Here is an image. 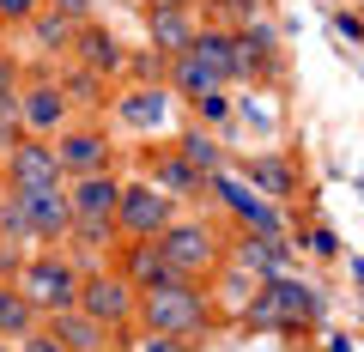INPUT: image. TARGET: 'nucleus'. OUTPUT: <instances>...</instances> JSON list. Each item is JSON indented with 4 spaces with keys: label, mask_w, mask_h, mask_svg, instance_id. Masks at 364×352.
<instances>
[{
    "label": "nucleus",
    "mask_w": 364,
    "mask_h": 352,
    "mask_svg": "<svg viewBox=\"0 0 364 352\" xmlns=\"http://www.w3.org/2000/svg\"><path fill=\"white\" fill-rule=\"evenodd\" d=\"M134 322H146V334H182L195 340L213 328V298L200 292V279H170V286L140 292V310Z\"/></svg>",
    "instance_id": "1"
},
{
    "label": "nucleus",
    "mask_w": 364,
    "mask_h": 352,
    "mask_svg": "<svg viewBox=\"0 0 364 352\" xmlns=\"http://www.w3.org/2000/svg\"><path fill=\"white\" fill-rule=\"evenodd\" d=\"M237 61H243V79L273 73V67H279V37H273L267 25H243L237 31Z\"/></svg>",
    "instance_id": "20"
},
{
    "label": "nucleus",
    "mask_w": 364,
    "mask_h": 352,
    "mask_svg": "<svg viewBox=\"0 0 364 352\" xmlns=\"http://www.w3.org/2000/svg\"><path fill=\"white\" fill-rule=\"evenodd\" d=\"M18 122H25V134L55 140V134H61V122H67V92L55 85V79L25 85V92H18Z\"/></svg>",
    "instance_id": "8"
},
{
    "label": "nucleus",
    "mask_w": 364,
    "mask_h": 352,
    "mask_svg": "<svg viewBox=\"0 0 364 352\" xmlns=\"http://www.w3.org/2000/svg\"><path fill=\"white\" fill-rule=\"evenodd\" d=\"M31 328H43V316L31 310V298L18 292V279H0V340H25Z\"/></svg>",
    "instance_id": "21"
},
{
    "label": "nucleus",
    "mask_w": 364,
    "mask_h": 352,
    "mask_svg": "<svg viewBox=\"0 0 364 352\" xmlns=\"http://www.w3.org/2000/svg\"><path fill=\"white\" fill-rule=\"evenodd\" d=\"M67 201H73V219H116L122 183L109 176V170H91V176H73V188H67Z\"/></svg>",
    "instance_id": "15"
},
{
    "label": "nucleus",
    "mask_w": 364,
    "mask_h": 352,
    "mask_svg": "<svg viewBox=\"0 0 364 352\" xmlns=\"http://www.w3.org/2000/svg\"><path fill=\"white\" fill-rule=\"evenodd\" d=\"M310 249H316V255H334L340 243H334V231H310Z\"/></svg>",
    "instance_id": "37"
},
{
    "label": "nucleus",
    "mask_w": 364,
    "mask_h": 352,
    "mask_svg": "<svg viewBox=\"0 0 364 352\" xmlns=\"http://www.w3.org/2000/svg\"><path fill=\"white\" fill-rule=\"evenodd\" d=\"M122 279H128L134 292H152V286H170V279H182L176 267L164 261V249L152 243V237H134V243H122Z\"/></svg>",
    "instance_id": "9"
},
{
    "label": "nucleus",
    "mask_w": 364,
    "mask_h": 352,
    "mask_svg": "<svg viewBox=\"0 0 364 352\" xmlns=\"http://www.w3.org/2000/svg\"><path fill=\"white\" fill-rule=\"evenodd\" d=\"M18 195H25V213H31V237L61 243L67 225H73V201H67L61 188H18Z\"/></svg>",
    "instance_id": "13"
},
{
    "label": "nucleus",
    "mask_w": 364,
    "mask_h": 352,
    "mask_svg": "<svg viewBox=\"0 0 364 352\" xmlns=\"http://www.w3.org/2000/svg\"><path fill=\"white\" fill-rule=\"evenodd\" d=\"M243 183L279 207V201L298 195V164H291V158H279V152H255V158H243Z\"/></svg>",
    "instance_id": "11"
},
{
    "label": "nucleus",
    "mask_w": 364,
    "mask_h": 352,
    "mask_svg": "<svg viewBox=\"0 0 364 352\" xmlns=\"http://www.w3.org/2000/svg\"><path fill=\"white\" fill-rule=\"evenodd\" d=\"M18 92V67H13V55H0V97H13Z\"/></svg>",
    "instance_id": "35"
},
{
    "label": "nucleus",
    "mask_w": 364,
    "mask_h": 352,
    "mask_svg": "<svg viewBox=\"0 0 364 352\" xmlns=\"http://www.w3.org/2000/svg\"><path fill=\"white\" fill-rule=\"evenodd\" d=\"M140 352H188V340H182V334H146Z\"/></svg>",
    "instance_id": "33"
},
{
    "label": "nucleus",
    "mask_w": 364,
    "mask_h": 352,
    "mask_svg": "<svg viewBox=\"0 0 364 352\" xmlns=\"http://www.w3.org/2000/svg\"><path fill=\"white\" fill-rule=\"evenodd\" d=\"M170 92H176L182 104H207V97H219L225 85L195 61V55H170Z\"/></svg>",
    "instance_id": "19"
},
{
    "label": "nucleus",
    "mask_w": 364,
    "mask_h": 352,
    "mask_svg": "<svg viewBox=\"0 0 364 352\" xmlns=\"http://www.w3.org/2000/svg\"><path fill=\"white\" fill-rule=\"evenodd\" d=\"M146 6H195V0H146Z\"/></svg>",
    "instance_id": "38"
},
{
    "label": "nucleus",
    "mask_w": 364,
    "mask_h": 352,
    "mask_svg": "<svg viewBox=\"0 0 364 352\" xmlns=\"http://www.w3.org/2000/svg\"><path fill=\"white\" fill-rule=\"evenodd\" d=\"M43 328H49L67 352H104V346H109V328L97 322V316H85L79 304H73V310H61V316H49Z\"/></svg>",
    "instance_id": "17"
},
{
    "label": "nucleus",
    "mask_w": 364,
    "mask_h": 352,
    "mask_svg": "<svg viewBox=\"0 0 364 352\" xmlns=\"http://www.w3.org/2000/svg\"><path fill=\"white\" fill-rule=\"evenodd\" d=\"M267 298H273V310H279V322H286V328L316 322V310H322L316 286H304V279H279V274L267 279Z\"/></svg>",
    "instance_id": "18"
},
{
    "label": "nucleus",
    "mask_w": 364,
    "mask_h": 352,
    "mask_svg": "<svg viewBox=\"0 0 364 352\" xmlns=\"http://www.w3.org/2000/svg\"><path fill=\"white\" fill-rule=\"evenodd\" d=\"M61 92H67V104H104V73H91V67H67V73H61Z\"/></svg>",
    "instance_id": "25"
},
{
    "label": "nucleus",
    "mask_w": 364,
    "mask_h": 352,
    "mask_svg": "<svg viewBox=\"0 0 364 352\" xmlns=\"http://www.w3.org/2000/svg\"><path fill=\"white\" fill-rule=\"evenodd\" d=\"M13 237H31V213H25V195H0V243H13Z\"/></svg>",
    "instance_id": "26"
},
{
    "label": "nucleus",
    "mask_w": 364,
    "mask_h": 352,
    "mask_svg": "<svg viewBox=\"0 0 364 352\" xmlns=\"http://www.w3.org/2000/svg\"><path fill=\"white\" fill-rule=\"evenodd\" d=\"M73 55H79V67H91V73H122L128 67V49L116 43V31H104V25H79L73 31Z\"/></svg>",
    "instance_id": "16"
},
{
    "label": "nucleus",
    "mask_w": 364,
    "mask_h": 352,
    "mask_svg": "<svg viewBox=\"0 0 364 352\" xmlns=\"http://www.w3.org/2000/svg\"><path fill=\"white\" fill-rule=\"evenodd\" d=\"M170 219H176V195H164L158 183H122L116 231H128V237H158Z\"/></svg>",
    "instance_id": "4"
},
{
    "label": "nucleus",
    "mask_w": 364,
    "mask_h": 352,
    "mask_svg": "<svg viewBox=\"0 0 364 352\" xmlns=\"http://www.w3.org/2000/svg\"><path fill=\"white\" fill-rule=\"evenodd\" d=\"M67 237H73L79 249H109V237H116V219H73V225H67Z\"/></svg>",
    "instance_id": "27"
},
{
    "label": "nucleus",
    "mask_w": 364,
    "mask_h": 352,
    "mask_svg": "<svg viewBox=\"0 0 364 352\" xmlns=\"http://www.w3.org/2000/svg\"><path fill=\"white\" fill-rule=\"evenodd\" d=\"M334 352H346V346H334Z\"/></svg>",
    "instance_id": "40"
},
{
    "label": "nucleus",
    "mask_w": 364,
    "mask_h": 352,
    "mask_svg": "<svg viewBox=\"0 0 364 352\" xmlns=\"http://www.w3.org/2000/svg\"><path fill=\"white\" fill-rule=\"evenodd\" d=\"M13 188H61V158H55V140L43 134H25L18 146H6V170H0Z\"/></svg>",
    "instance_id": "6"
},
{
    "label": "nucleus",
    "mask_w": 364,
    "mask_h": 352,
    "mask_svg": "<svg viewBox=\"0 0 364 352\" xmlns=\"http://www.w3.org/2000/svg\"><path fill=\"white\" fill-rule=\"evenodd\" d=\"M31 25H37V43H43V49H73V25H67V18H55V13H37Z\"/></svg>",
    "instance_id": "28"
},
{
    "label": "nucleus",
    "mask_w": 364,
    "mask_h": 352,
    "mask_svg": "<svg viewBox=\"0 0 364 352\" xmlns=\"http://www.w3.org/2000/svg\"><path fill=\"white\" fill-rule=\"evenodd\" d=\"M279 255H286V243H279V237H261V231H249L243 243H237V261H243V267H255V274H273V267H279Z\"/></svg>",
    "instance_id": "22"
},
{
    "label": "nucleus",
    "mask_w": 364,
    "mask_h": 352,
    "mask_svg": "<svg viewBox=\"0 0 364 352\" xmlns=\"http://www.w3.org/2000/svg\"><path fill=\"white\" fill-rule=\"evenodd\" d=\"M0 352H13V340H6V346H0Z\"/></svg>",
    "instance_id": "39"
},
{
    "label": "nucleus",
    "mask_w": 364,
    "mask_h": 352,
    "mask_svg": "<svg viewBox=\"0 0 364 352\" xmlns=\"http://www.w3.org/2000/svg\"><path fill=\"white\" fill-rule=\"evenodd\" d=\"M79 279H85V274H79L67 255H31L25 267H18V292L31 298V310H37L43 322L79 304Z\"/></svg>",
    "instance_id": "2"
},
{
    "label": "nucleus",
    "mask_w": 364,
    "mask_h": 352,
    "mask_svg": "<svg viewBox=\"0 0 364 352\" xmlns=\"http://www.w3.org/2000/svg\"><path fill=\"white\" fill-rule=\"evenodd\" d=\"M176 152L188 158V164H195L200 176H213V170H225V152H219V146H213V140H207L200 128H188V134H182V140H176Z\"/></svg>",
    "instance_id": "24"
},
{
    "label": "nucleus",
    "mask_w": 364,
    "mask_h": 352,
    "mask_svg": "<svg viewBox=\"0 0 364 352\" xmlns=\"http://www.w3.org/2000/svg\"><path fill=\"white\" fill-rule=\"evenodd\" d=\"M334 31H340V37H352V43H364V18H352V13H340Z\"/></svg>",
    "instance_id": "36"
},
{
    "label": "nucleus",
    "mask_w": 364,
    "mask_h": 352,
    "mask_svg": "<svg viewBox=\"0 0 364 352\" xmlns=\"http://www.w3.org/2000/svg\"><path fill=\"white\" fill-rule=\"evenodd\" d=\"M18 352H67V346H61V340L49 334V328H31V334L18 340Z\"/></svg>",
    "instance_id": "32"
},
{
    "label": "nucleus",
    "mask_w": 364,
    "mask_h": 352,
    "mask_svg": "<svg viewBox=\"0 0 364 352\" xmlns=\"http://www.w3.org/2000/svg\"><path fill=\"white\" fill-rule=\"evenodd\" d=\"M43 0H0V18H37Z\"/></svg>",
    "instance_id": "34"
},
{
    "label": "nucleus",
    "mask_w": 364,
    "mask_h": 352,
    "mask_svg": "<svg viewBox=\"0 0 364 352\" xmlns=\"http://www.w3.org/2000/svg\"><path fill=\"white\" fill-rule=\"evenodd\" d=\"M146 183H158L164 195H176V201H195V195H207V176H200L188 158L176 152V146H158L152 158H146Z\"/></svg>",
    "instance_id": "10"
},
{
    "label": "nucleus",
    "mask_w": 364,
    "mask_h": 352,
    "mask_svg": "<svg viewBox=\"0 0 364 352\" xmlns=\"http://www.w3.org/2000/svg\"><path fill=\"white\" fill-rule=\"evenodd\" d=\"M152 243L164 249V261L176 267L182 279H207L213 267H219V237H213L200 219H170Z\"/></svg>",
    "instance_id": "3"
},
{
    "label": "nucleus",
    "mask_w": 364,
    "mask_h": 352,
    "mask_svg": "<svg viewBox=\"0 0 364 352\" xmlns=\"http://www.w3.org/2000/svg\"><path fill=\"white\" fill-rule=\"evenodd\" d=\"M188 55H195L200 67H207L219 85H231V79H243V61H237V31H219V25H207V31H195V43H188Z\"/></svg>",
    "instance_id": "14"
},
{
    "label": "nucleus",
    "mask_w": 364,
    "mask_h": 352,
    "mask_svg": "<svg viewBox=\"0 0 364 352\" xmlns=\"http://www.w3.org/2000/svg\"><path fill=\"white\" fill-rule=\"evenodd\" d=\"M243 316H249V328H286V322H279V310H273V298H267V292H255Z\"/></svg>",
    "instance_id": "30"
},
{
    "label": "nucleus",
    "mask_w": 364,
    "mask_h": 352,
    "mask_svg": "<svg viewBox=\"0 0 364 352\" xmlns=\"http://www.w3.org/2000/svg\"><path fill=\"white\" fill-rule=\"evenodd\" d=\"M79 310L97 316L104 328H128L134 310H140V292H134L122 274H85L79 279Z\"/></svg>",
    "instance_id": "5"
},
{
    "label": "nucleus",
    "mask_w": 364,
    "mask_h": 352,
    "mask_svg": "<svg viewBox=\"0 0 364 352\" xmlns=\"http://www.w3.org/2000/svg\"><path fill=\"white\" fill-rule=\"evenodd\" d=\"M49 13L67 18V25L79 31V25H91V0H49Z\"/></svg>",
    "instance_id": "31"
},
{
    "label": "nucleus",
    "mask_w": 364,
    "mask_h": 352,
    "mask_svg": "<svg viewBox=\"0 0 364 352\" xmlns=\"http://www.w3.org/2000/svg\"><path fill=\"white\" fill-rule=\"evenodd\" d=\"M116 110H122L128 128H152V122H164V92H146V85H140V92H128Z\"/></svg>",
    "instance_id": "23"
},
{
    "label": "nucleus",
    "mask_w": 364,
    "mask_h": 352,
    "mask_svg": "<svg viewBox=\"0 0 364 352\" xmlns=\"http://www.w3.org/2000/svg\"><path fill=\"white\" fill-rule=\"evenodd\" d=\"M25 140V122H18V92L0 97V146H18Z\"/></svg>",
    "instance_id": "29"
},
{
    "label": "nucleus",
    "mask_w": 364,
    "mask_h": 352,
    "mask_svg": "<svg viewBox=\"0 0 364 352\" xmlns=\"http://www.w3.org/2000/svg\"><path fill=\"white\" fill-rule=\"evenodd\" d=\"M55 158H61V176L109 170V134L104 128H61L55 134Z\"/></svg>",
    "instance_id": "7"
},
{
    "label": "nucleus",
    "mask_w": 364,
    "mask_h": 352,
    "mask_svg": "<svg viewBox=\"0 0 364 352\" xmlns=\"http://www.w3.org/2000/svg\"><path fill=\"white\" fill-rule=\"evenodd\" d=\"M195 13L188 6H146V37H152V49L164 55H188V43H195Z\"/></svg>",
    "instance_id": "12"
}]
</instances>
